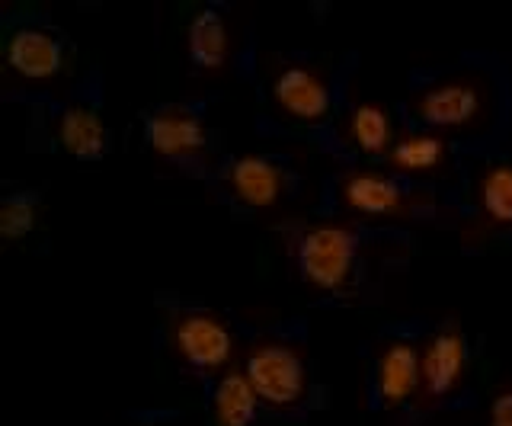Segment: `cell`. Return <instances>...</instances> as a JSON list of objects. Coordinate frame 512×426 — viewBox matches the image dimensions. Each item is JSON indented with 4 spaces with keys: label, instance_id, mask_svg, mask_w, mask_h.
<instances>
[{
    "label": "cell",
    "instance_id": "6da1fadb",
    "mask_svg": "<svg viewBox=\"0 0 512 426\" xmlns=\"http://www.w3.org/2000/svg\"><path fill=\"white\" fill-rule=\"evenodd\" d=\"M359 254L356 231L336 222H317L298 238V270L320 292H340L352 279Z\"/></svg>",
    "mask_w": 512,
    "mask_h": 426
},
{
    "label": "cell",
    "instance_id": "7a4b0ae2",
    "mask_svg": "<svg viewBox=\"0 0 512 426\" xmlns=\"http://www.w3.org/2000/svg\"><path fill=\"white\" fill-rule=\"evenodd\" d=\"M244 375L256 391V398L272 407H292L308 391V372L304 359L288 343H256L244 359Z\"/></svg>",
    "mask_w": 512,
    "mask_h": 426
},
{
    "label": "cell",
    "instance_id": "3957f363",
    "mask_svg": "<svg viewBox=\"0 0 512 426\" xmlns=\"http://www.w3.org/2000/svg\"><path fill=\"white\" fill-rule=\"evenodd\" d=\"M173 346L186 366L199 372H218L231 362V327L212 311H186L173 324Z\"/></svg>",
    "mask_w": 512,
    "mask_h": 426
},
{
    "label": "cell",
    "instance_id": "277c9868",
    "mask_svg": "<svg viewBox=\"0 0 512 426\" xmlns=\"http://www.w3.org/2000/svg\"><path fill=\"white\" fill-rule=\"evenodd\" d=\"M4 65L23 81H52L64 68V45L42 26H20L4 42Z\"/></svg>",
    "mask_w": 512,
    "mask_h": 426
},
{
    "label": "cell",
    "instance_id": "5b68a950",
    "mask_svg": "<svg viewBox=\"0 0 512 426\" xmlns=\"http://www.w3.org/2000/svg\"><path fill=\"white\" fill-rule=\"evenodd\" d=\"M144 141L148 148L167 161H180V157H192L205 148L208 132L205 122L180 106H164L144 119Z\"/></svg>",
    "mask_w": 512,
    "mask_h": 426
},
{
    "label": "cell",
    "instance_id": "8992f818",
    "mask_svg": "<svg viewBox=\"0 0 512 426\" xmlns=\"http://www.w3.org/2000/svg\"><path fill=\"white\" fill-rule=\"evenodd\" d=\"M468 369V340L461 330H439L436 337L420 350V388L426 398H445L461 382Z\"/></svg>",
    "mask_w": 512,
    "mask_h": 426
},
{
    "label": "cell",
    "instance_id": "52a82bcc",
    "mask_svg": "<svg viewBox=\"0 0 512 426\" xmlns=\"http://www.w3.org/2000/svg\"><path fill=\"white\" fill-rule=\"evenodd\" d=\"M272 100L279 103L282 113L301 122H317L330 109V87L314 68L285 65L272 77Z\"/></svg>",
    "mask_w": 512,
    "mask_h": 426
},
{
    "label": "cell",
    "instance_id": "ba28073f",
    "mask_svg": "<svg viewBox=\"0 0 512 426\" xmlns=\"http://www.w3.org/2000/svg\"><path fill=\"white\" fill-rule=\"evenodd\" d=\"M416 113L432 129H461V125L474 122L480 113V90L471 81L436 84L420 97Z\"/></svg>",
    "mask_w": 512,
    "mask_h": 426
},
{
    "label": "cell",
    "instance_id": "9c48e42d",
    "mask_svg": "<svg viewBox=\"0 0 512 426\" xmlns=\"http://www.w3.org/2000/svg\"><path fill=\"white\" fill-rule=\"evenodd\" d=\"M340 196L349 209H356L359 215H372V218L397 215V212H404V205H407V196H404V189H400V183L378 170L346 173L340 183Z\"/></svg>",
    "mask_w": 512,
    "mask_h": 426
},
{
    "label": "cell",
    "instance_id": "30bf717a",
    "mask_svg": "<svg viewBox=\"0 0 512 426\" xmlns=\"http://www.w3.org/2000/svg\"><path fill=\"white\" fill-rule=\"evenodd\" d=\"M420 350L407 340H394L381 350L375 369V391L384 404H404L420 391Z\"/></svg>",
    "mask_w": 512,
    "mask_h": 426
},
{
    "label": "cell",
    "instance_id": "8fae6325",
    "mask_svg": "<svg viewBox=\"0 0 512 426\" xmlns=\"http://www.w3.org/2000/svg\"><path fill=\"white\" fill-rule=\"evenodd\" d=\"M228 183L234 196L250 209H269L282 196L285 173L263 154H240L228 167Z\"/></svg>",
    "mask_w": 512,
    "mask_h": 426
},
{
    "label": "cell",
    "instance_id": "7c38bea8",
    "mask_svg": "<svg viewBox=\"0 0 512 426\" xmlns=\"http://www.w3.org/2000/svg\"><path fill=\"white\" fill-rule=\"evenodd\" d=\"M186 52L202 71H221L231 55L228 20L212 7L192 13V20L186 26Z\"/></svg>",
    "mask_w": 512,
    "mask_h": 426
},
{
    "label": "cell",
    "instance_id": "4fadbf2b",
    "mask_svg": "<svg viewBox=\"0 0 512 426\" xmlns=\"http://www.w3.org/2000/svg\"><path fill=\"white\" fill-rule=\"evenodd\" d=\"M58 145L74 161H100L106 151V122L93 106H68L58 116Z\"/></svg>",
    "mask_w": 512,
    "mask_h": 426
},
{
    "label": "cell",
    "instance_id": "5bb4252c",
    "mask_svg": "<svg viewBox=\"0 0 512 426\" xmlns=\"http://www.w3.org/2000/svg\"><path fill=\"white\" fill-rule=\"evenodd\" d=\"M256 407H260V398H256L244 369H231L218 378L212 394V410L218 426H253Z\"/></svg>",
    "mask_w": 512,
    "mask_h": 426
},
{
    "label": "cell",
    "instance_id": "9a60e30c",
    "mask_svg": "<svg viewBox=\"0 0 512 426\" xmlns=\"http://www.w3.org/2000/svg\"><path fill=\"white\" fill-rule=\"evenodd\" d=\"M349 138L365 154H384L394 148V125L388 109L378 103H359L349 113Z\"/></svg>",
    "mask_w": 512,
    "mask_h": 426
},
{
    "label": "cell",
    "instance_id": "2e32d148",
    "mask_svg": "<svg viewBox=\"0 0 512 426\" xmlns=\"http://www.w3.org/2000/svg\"><path fill=\"white\" fill-rule=\"evenodd\" d=\"M477 205L493 225L500 228L512 225V164H490L480 173Z\"/></svg>",
    "mask_w": 512,
    "mask_h": 426
},
{
    "label": "cell",
    "instance_id": "e0dca14e",
    "mask_svg": "<svg viewBox=\"0 0 512 426\" xmlns=\"http://www.w3.org/2000/svg\"><path fill=\"white\" fill-rule=\"evenodd\" d=\"M391 154V164L397 170H407V173H423L432 170L445 161V141L432 132H420V135H404L400 141H394Z\"/></svg>",
    "mask_w": 512,
    "mask_h": 426
},
{
    "label": "cell",
    "instance_id": "ac0fdd59",
    "mask_svg": "<svg viewBox=\"0 0 512 426\" xmlns=\"http://www.w3.org/2000/svg\"><path fill=\"white\" fill-rule=\"evenodd\" d=\"M39 222V202L32 193H13L0 202V241H26Z\"/></svg>",
    "mask_w": 512,
    "mask_h": 426
},
{
    "label": "cell",
    "instance_id": "d6986e66",
    "mask_svg": "<svg viewBox=\"0 0 512 426\" xmlns=\"http://www.w3.org/2000/svg\"><path fill=\"white\" fill-rule=\"evenodd\" d=\"M487 426H512V385L500 388L490 398L487 407Z\"/></svg>",
    "mask_w": 512,
    "mask_h": 426
}]
</instances>
